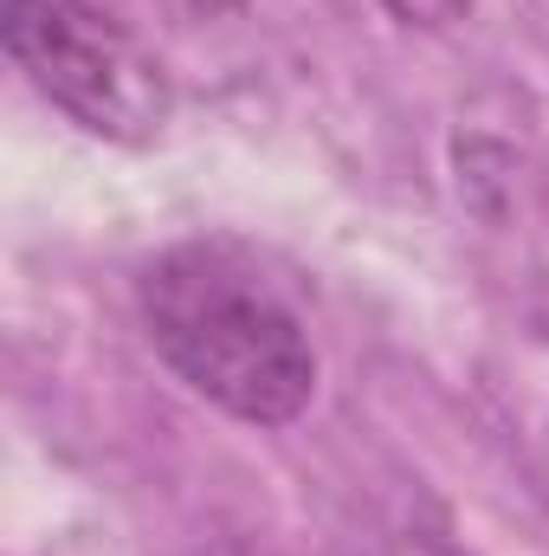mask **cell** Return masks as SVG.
<instances>
[{
	"mask_svg": "<svg viewBox=\"0 0 549 556\" xmlns=\"http://www.w3.org/2000/svg\"><path fill=\"white\" fill-rule=\"evenodd\" d=\"M155 356L220 415L284 427L317 395V350L297 311L227 247H168L137 278Z\"/></svg>",
	"mask_w": 549,
	"mask_h": 556,
	"instance_id": "cell-1",
	"label": "cell"
},
{
	"mask_svg": "<svg viewBox=\"0 0 549 556\" xmlns=\"http://www.w3.org/2000/svg\"><path fill=\"white\" fill-rule=\"evenodd\" d=\"M362 556H452L439 538H375Z\"/></svg>",
	"mask_w": 549,
	"mask_h": 556,
	"instance_id": "cell-4",
	"label": "cell"
},
{
	"mask_svg": "<svg viewBox=\"0 0 549 556\" xmlns=\"http://www.w3.org/2000/svg\"><path fill=\"white\" fill-rule=\"evenodd\" d=\"M401 26H452V20H465V7L472 0H382Z\"/></svg>",
	"mask_w": 549,
	"mask_h": 556,
	"instance_id": "cell-3",
	"label": "cell"
},
{
	"mask_svg": "<svg viewBox=\"0 0 549 556\" xmlns=\"http://www.w3.org/2000/svg\"><path fill=\"white\" fill-rule=\"evenodd\" d=\"M0 33L26 85L78 130L149 142L168 117V78L91 0H0Z\"/></svg>",
	"mask_w": 549,
	"mask_h": 556,
	"instance_id": "cell-2",
	"label": "cell"
}]
</instances>
